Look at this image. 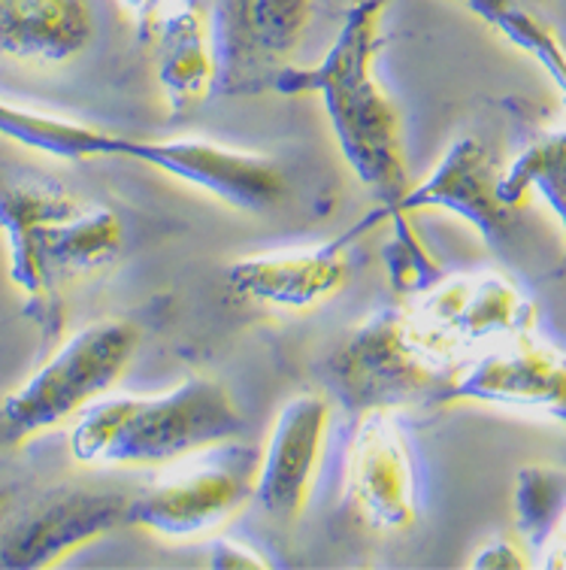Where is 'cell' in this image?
Returning a JSON list of instances; mask_svg holds the SVG:
<instances>
[{
    "instance_id": "1",
    "label": "cell",
    "mask_w": 566,
    "mask_h": 570,
    "mask_svg": "<svg viewBox=\"0 0 566 570\" xmlns=\"http://www.w3.org/2000/svg\"><path fill=\"white\" fill-rule=\"evenodd\" d=\"M0 237L22 313L43 343L64 337L70 288L107 271L125 246V228L112 209L19 165H0Z\"/></svg>"
},
{
    "instance_id": "2",
    "label": "cell",
    "mask_w": 566,
    "mask_h": 570,
    "mask_svg": "<svg viewBox=\"0 0 566 570\" xmlns=\"http://www.w3.org/2000/svg\"><path fill=\"white\" fill-rule=\"evenodd\" d=\"M388 0H360L346 12L337 40L312 67H282L272 86L282 95H316L325 104L337 146L360 186L381 209L360 225L370 228L379 216H397L409 191L404 153V121L376 77L381 49V19Z\"/></svg>"
},
{
    "instance_id": "3",
    "label": "cell",
    "mask_w": 566,
    "mask_h": 570,
    "mask_svg": "<svg viewBox=\"0 0 566 570\" xmlns=\"http://www.w3.org/2000/svg\"><path fill=\"white\" fill-rule=\"evenodd\" d=\"M240 406L212 376H186L155 395H103L70 422V455L88 468H161L240 440Z\"/></svg>"
},
{
    "instance_id": "4",
    "label": "cell",
    "mask_w": 566,
    "mask_h": 570,
    "mask_svg": "<svg viewBox=\"0 0 566 570\" xmlns=\"http://www.w3.org/2000/svg\"><path fill=\"white\" fill-rule=\"evenodd\" d=\"M140 350V331L125 318H100L61 337L52 355L0 397V455L70 425L73 419L109 395Z\"/></svg>"
},
{
    "instance_id": "5",
    "label": "cell",
    "mask_w": 566,
    "mask_h": 570,
    "mask_svg": "<svg viewBox=\"0 0 566 570\" xmlns=\"http://www.w3.org/2000/svg\"><path fill=\"white\" fill-rule=\"evenodd\" d=\"M255 473L258 450L240 440L182 455L131 494L128 525L161 540L216 538L255 501Z\"/></svg>"
},
{
    "instance_id": "6",
    "label": "cell",
    "mask_w": 566,
    "mask_h": 570,
    "mask_svg": "<svg viewBox=\"0 0 566 570\" xmlns=\"http://www.w3.org/2000/svg\"><path fill=\"white\" fill-rule=\"evenodd\" d=\"M413 341L448 376L476 352L534 331L536 309L500 274L434 279L413 307H404Z\"/></svg>"
},
{
    "instance_id": "7",
    "label": "cell",
    "mask_w": 566,
    "mask_h": 570,
    "mask_svg": "<svg viewBox=\"0 0 566 570\" xmlns=\"http://www.w3.org/2000/svg\"><path fill=\"white\" fill-rule=\"evenodd\" d=\"M337 395L349 406L397 410L425 397H439L448 373L439 371L413 341L404 307L364 318L330 362Z\"/></svg>"
},
{
    "instance_id": "8",
    "label": "cell",
    "mask_w": 566,
    "mask_h": 570,
    "mask_svg": "<svg viewBox=\"0 0 566 570\" xmlns=\"http://www.w3.org/2000/svg\"><path fill=\"white\" fill-rule=\"evenodd\" d=\"M131 494L100 489H54L3 525L0 568H52L70 552L128 525Z\"/></svg>"
},
{
    "instance_id": "9",
    "label": "cell",
    "mask_w": 566,
    "mask_h": 570,
    "mask_svg": "<svg viewBox=\"0 0 566 570\" xmlns=\"http://www.w3.org/2000/svg\"><path fill=\"white\" fill-rule=\"evenodd\" d=\"M316 0H216L209 16L216 43L218 86H264L276 79L285 58L312 24Z\"/></svg>"
},
{
    "instance_id": "10",
    "label": "cell",
    "mask_w": 566,
    "mask_h": 570,
    "mask_svg": "<svg viewBox=\"0 0 566 570\" xmlns=\"http://www.w3.org/2000/svg\"><path fill=\"white\" fill-rule=\"evenodd\" d=\"M436 401L545 410L555 416L566 406V358L536 341L534 331H524L467 358L448 376Z\"/></svg>"
},
{
    "instance_id": "11",
    "label": "cell",
    "mask_w": 566,
    "mask_h": 570,
    "mask_svg": "<svg viewBox=\"0 0 566 570\" xmlns=\"http://www.w3.org/2000/svg\"><path fill=\"white\" fill-rule=\"evenodd\" d=\"M346 485L355 513L373 531L400 534L418 522L413 455L394 410L358 413Z\"/></svg>"
},
{
    "instance_id": "12",
    "label": "cell",
    "mask_w": 566,
    "mask_h": 570,
    "mask_svg": "<svg viewBox=\"0 0 566 570\" xmlns=\"http://www.w3.org/2000/svg\"><path fill=\"white\" fill-rule=\"evenodd\" d=\"M327 428L330 404L312 392L291 397L272 419L255 473V501L264 513L279 522H291L304 513L325 461Z\"/></svg>"
},
{
    "instance_id": "13",
    "label": "cell",
    "mask_w": 566,
    "mask_h": 570,
    "mask_svg": "<svg viewBox=\"0 0 566 570\" xmlns=\"http://www.w3.org/2000/svg\"><path fill=\"white\" fill-rule=\"evenodd\" d=\"M503 167L490 155L479 137H460L446 149L425 183L409 186L400 204L394 225L397 230H409L406 219L418 209H448L460 219H467L488 240H500L513 225V209L500 195Z\"/></svg>"
},
{
    "instance_id": "14",
    "label": "cell",
    "mask_w": 566,
    "mask_h": 570,
    "mask_svg": "<svg viewBox=\"0 0 566 570\" xmlns=\"http://www.w3.org/2000/svg\"><path fill=\"white\" fill-rule=\"evenodd\" d=\"M351 234L309 249L246 255L228 267L234 295L272 309H316L346 288L351 276Z\"/></svg>"
},
{
    "instance_id": "15",
    "label": "cell",
    "mask_w": 566,
    "mask_h": 570,
    "mask_svg": "<svg viewBox=\"0 0 566 570\" xmlns=\"http://www.w3.org/2000/svg\"><path fill=\"white\" fill-rule=\"evenodd\" d=\"M0 137L19 142L24 149L61 161H128L170 174L176 149L173 140H142L128 134L107 131L100 125L67 119L54 112L28 110L0 98Z\"/></svg>"
},
{
    "instance_id": "16",
    "label": "cell",
    "mask_w": 566,
    "mask_h": 570,
    "mask_svg": "<svg viewBox=\"0 0 566 570\" xmlns=\"http://www.w3.org/2000/svg\"><path fill=\"white\" fill-rule=\"evenodd\" d=\"M140 37L155 58V79L173 116H186L218 86L216 43L207 10L191 0H170Z\"/></svg>"
},
{
    "instance_id": "17",
    "label": "cell",
    "mask_w": 566,
    "mask_h": 570,
    "mask_svg": "<svg viewBox=\"0 0 566 570\" xmlns=\"http://www.w3.org/2000/svg\"><path fill=\"white\" fill-rule=\"evenodd\" d=\"M95 37L91 0H0V56L22 65H67Z\"/></svg>"
},
{
    "instance_id": "18",
    "label": "cell",
    "mask_w": 566,
    "mask_h": 570,
    "mask_svg": "<svg viewBox=\"0 0 566 570\" xmlns=\"http://www.w3.org/2000/svg\"><path fill=\"white\" fill-rule=\"evenodd\" d=\"M500 195L513 209H522L530 195H539L566 234V128L534 137L515 155L513 165L503 167Z\"/></svg>"
},
{
    "instance_id": "19",
    "label": "cell",
    "mask_w": 566,
    "mask_h": 570,
    "mask_svg": "<svg viewBox=\"0 0 566 570\" xmlns=\"http://www.w3.org/2000/svg\"><path fill=\"white\" fill-rule=\"evenodd\" d=\"M469 12H476L481 22L503 33L515 49L534 58L552 77L566 104V46L552 24H545L536 12L522 7L518 0H458Z\"/></svg>"
},
{
    "instance_id": "20",
    "label": "cell",
    "mask_w": 566,
    "mask_h": 570,
    "mask_svg": "<svg viewBox=\"0 0 566 570\" xmlns=\"http://www.w3.org/2000/svg\"><path fill=\"white\" fill-rule=\"evenodd\" d=\"M564 513L566 473L555 468H524L515 483V522L524 547L539 552Z\"/></svg>"
},
{
    "instance_id": "21",
    "label": "cell",
    "mask_w": 566,
    "mask_h": 570,
    "mask_svg": "<svg viewBox=\"0 0 566 570\" xmlns=\"http://www.w3.org/2000/svg\"><path fill=\"white\" fill-rule=\"evenodd\" d=\"M209 552L207 564L216 570H258L270 568V561L264 559L261 552L249 543H240V540L228 538H209Z\"/></svg>"
},
{
    "instance_id": "22",
    "label": "cell",
    "mask_w": 566,
    "mask_h": 570,
    "mask_svg": "<svg viewBox=\"0 0 566 570\" xmlns=\"http://www.w3.org/2000/svg\"><path fill=\"white\" fill-rule=\"evenodd\" d=\"M527 552L530 549L524 547V540L494 538L469 559V568H530L534 559Z\"/></svg>"
},
{
    "instance_id": "23",
    "label": "cell",
    "mask_w": 566,
    "mask_h": 570,
    "mask_svg": "<svg viewBox=\"0 0 566 570\" xmlns=\"http://www.w3.org/2000/svg\"><path fill=\"white\" fill-rule=\"evenodd\" d=\"M536 568L566 570V513L557 519L555 531L548 534V540L539 549V559L534 561Z\"/></svg>"
},
{
    "instance_id": "24",
    "label": "cell",
    "mask_w": 566,
    "mask_h": 570,
    "mask_svg": "<svg viewBox=\"0 0 566 570\" xmlns=\"http://www.w3.org/2000/svg\"><path fill=\"white\" fill-rule=\"evenodd\" d=\"M116 3H119V10L131 19L133 28L142 31V28L152 22L155 16H158L170 0H116Z\"/></svg>"
},
{
    "instance_id": "25",
    "label": "cell",
    "mask_w": 566,
    "mask_h": 570,
    "mask_svg": "<svg viewBox=\"0 0 566 570\" xmlns=\"http://www.w3.org/2000/svg\"><path fill=\"white\" fill-rule=\"evenodd\" d=\"M7 507H10V492H0V519L7 515Z\"/></svg>"
},
{
    "instance_id": "26",
    "label": "cell",
    "mask_w": 566,
    "mask_h": 570,
    "mask_svg": "<svg viewBox=\"0 0 566 570\" xmlns=\"http://www.w3.org/2000/svg\"><path fill=\"white\" fill-rule=\"evenodd\" d=\"M555 419H560V422H566V406H564V410H557Z\"/></svg>"
}]
</instances>
